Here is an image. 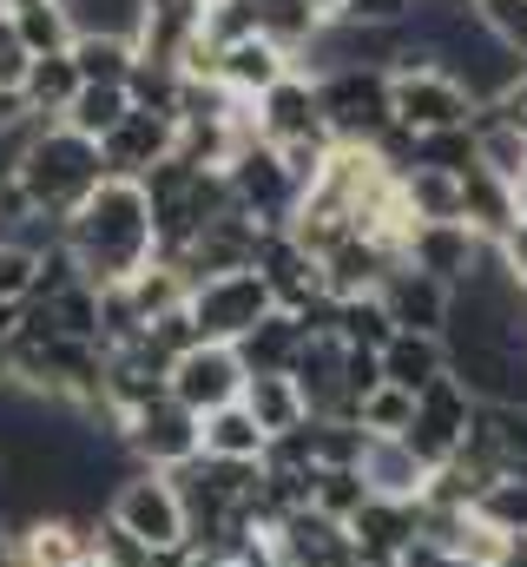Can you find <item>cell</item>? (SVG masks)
<instances>
[{"instance_id":"1","label":"cell","mask_w":527,"mask_h":567,"mask_svg":"<svg viewBox=\"0 0 527 567\" xmlns=\"http://www.w3.org/2000/svg\"><path fill=\"white\" fill-rule=\"evenodd\" d=\"M60 245H66L80 284H93V290L126 284L152 258V205H145L138 178H100V192L60 225Z\"/></svg>"},{"instance_id":"2","label":"cell","mask_w":527,"mask_h":567,"mask_svg":"<svg viewBox=\"0 0 527 567\" xmlns=\"http://www.w3.org/2000/svg\"><path fill=\"white\" fill-rule=\"evenodd\" d=\"M13 178H20L33 218L66 225V218L100 192L106 165H100V145L93 140H80V133H66V126H40V120H27V140H20V158H13Z\"/></svg>"},{"instance_id":"3","label":"cell","mask_w":527,"mask_h":567,"mask_svg":"<svg viewBox=\"0 0 527 567\" xmlns=\"http://www.w3.org/2000/svg\"><path fill=\"white\" fill-rule=\"evenodd\" d=\"M106 528L126 535L132 548H145V555L185 548V508H178L172 475H152V468L120 475V488H113V502H106Z\"/></svg>"},{"instance_id":"4","label":"cell","mask_w":527,"mask_h":567,"mask_svg":"<svg viewBox=\"0 0 527 567\" xmlns=\"http://www.w3.org/2000/svg\"><path fill=\"white\" fill-rule=\"evenodd\" d=\"M317 113L337 145H376L390 133V73L383 66H337L317 73Z\"/></svg>"},{"instance_id":"5","label":"cell","mask_w":527,"mask_h":567,"mask_svg":"<svg viewBox=\"0 0 527 567\" xmlns=\"http://www.w3.org/2000/svg\"><path fill=\"white\" fill-rule=\"evenodd\" d=\"M482 106L468 100V86L448 66H402L390 73V126H402L409 140L428 133H462Z\"/></svg>"},{"instance_id":"6","label":"cell","mask_w":527,"mask_h":567,"mask_svg":"<svg viewBox=\"0 0 527 567\" xmlns=\"http://www.w3.org/2000/svg\"><path fill=\"white\" fill-rule=\"evenodd\" d=\"M270 310L277 303H270L258 271H225V278H205L185 290V317H192L198 343H238L245 330H258Z\"/></svg>"},{"instance_id":"7","label":"cell","mask_w":527,"mask_h":567,"mask_svg":"<svg viewBox=\"0 0 527 567\" xmlns=\"http://www.w3.org/2000/svg\"><path fill=\"white\" fill-rule=\"evenodd\" d=\"M468 429H475V396L455 383V377H442V383H428L422 396H415V416L409 429L395 435L422 468H442L462 442H468Z\"/></svg>"},{"instance_id":"8","label":"cell","mask_w":527,"mask_h":567,"mask_svg":"<svg viewBox=\"0 0 527 567\" xmlns=\"http://www.w3.org/2000/svg\"><path fill=\"white\" fill-rule=\"evenodd\" d=\"M165 396H172L178 410H192V416H211V410L238 403V396H245V363H238V350H231V343H192L185 357H172Z\"/></svg>"},{"instance_id":"9","label":"cell","mask_w":527,"mask_h":567,"mask_svg":"<svg viewBox=\"0 0 527 567\" xmlns=\"http://www.w3.org/2000/svg\"><path fill=\"white\" fill-rule=\"evenodd\" d=\"M120 442L132 449V462H138V468L172 475V468H185V462L198 455V416H192V410H178L172 396H152L145 410H132L126 423H120Z\"/></svg>"},{"instance_id":"10","label":"cell","mask_w":527,"mask_h":567,"mask_svg":"<svg viewBox=\"0 0 527 567\" xmlns=\"http://www.w3.org/2000/svg\"><path fill=\"white\" fill-rule=\"evenodd\" d=\"M488 238H475L462 218H448V225H409V238H402V265L409 271H422V278L435 284H468L482 265H488Z\"/></svg>"},{"instance_id":"11","label":"cell","mask_w":527,"mask_h":567,"mask_svg":"<svg viewBox=\"0 0 527 567\" xmlns=\"http://www.w3.org/2000/svg\"><path fill=\"white\" fill-rule=\"evenodd\" d=\"M264 555H270V567H356L350 535H343L337 522L310 515V508L283 515V522L264 535Z\"/></svg>"},{"instance_id":"12","label":"cell","mask_w":527,"mask_h":567,"mask_svg":"<svg viewBox=\"0 0 527 567\" xmlns=\"http://www.w3.org/2000/svg\"><path fill=\"white\" fill-rule=\"evenodd\" d=\"M343 535H350L356 561L395 567V555H402L409 542H422V502H390V495H370V502L343 522Z\"/></svg>"},{"instance_id":"13","label":"cell","mask_w":527,"mask_h":567,"mask_svg":"<svg viewBox=\"0 0 527 567\" xmlns=\"http://www.w3.org/2000/svg\"><path fill=\"white\" fill-rule=\"evenodd\" d=\"M251 126L264 145H290V140H317L323 133V113H317V73H283L270 93L251 100Z\"/></svg>"},{"instance_id":"14","label":"cell","mask_w":527,"mask_h":567,"mask_svg":"<svg viewBox=\"0 0 527 567\" xmlns=\"http://www.w3.org/2000/svg\"><path fill=\"white\" fill-rule=\"evenodd\" d=\"M172 152H178V120L132 106L126 120L100 140V165H106V178H145V172H152L158 158H172Z\"/></svg>"},{"instance_id":"15","label":"cell","mask_w":527,"mask_h":567,"mask_svg":"<svg viewBox=\"0 0 527 567\" xmlns=\"http://www.w3.org/2000/svg\"><path fill=\"white\" fill-rule=\"evenodd\" d=\"M395 265H402L395 251H383V245H376V238H363V231H350L343 245H330V251L317 258V278H323V297L350 303V297H376Z\"/></svg>"},{"instance_id":"16","label":"cell","mask_w":527,"mask_h":567,"mask_svg":"<svg viewBox=\"0 0 527 567\" xmlns=\"http://www.w3.org/2000/svg\"><path fill=\"white\" fill-rule=\"evenodd\" d=\"M383 310H390L395 330H422V337H442V323H448V284L422 278V271H409V265H395L390 278H383Z\"/></svg>"},{"instance_id":"17","label":"cell","mask_w":527,"mask_h":567,"mask_svg":"<svg viewBox=\"0 0 527 567\" xmlns=\"http://www.w3.org/2000/svg\"><path fill=\"white\" fill-rule=\"evenodd\" d=\"M376 370H383V383H390V390H402V396H422L428 383H442V377H448V350H442V337L395 330L390 343L376 350Z\"/></svg>"},{"instance_id":"18","label":"cell","mask_w":527,"mask_h":567,"mask_svg":"<svg viewBox=\"0 0 527 567\" xmlns=\"http://www.w3.org/2000/svg\"><path fill=\"white\" fill-rule=\"evenodd\" d=\"M468 442H475L502 475L527 482V410L521 403H475V429H468Z\"/></svg>"},{"instance_id":"19","label":"cell","mask_w":527,"mask_h":567,"mask_svg":"<svg viewBox=\"0 0 527 567\" xmlns=\"http://www.w3.org/2000/svg\"><path fill=\"white\" fill-rule=\"evenodd\" d=\"M297 60L290 53H277L270 40H238V47H218V86L231 93V100H258V93H270L283 73H290Z\"/></svg>"},{"instance_id":"20","label":"cell","mask_w":527,"mask_h":567,"mask_svg":"<svg viewBox=\"0 0 527 567\" xmlns=\"http://www.w3.org/2000/svg\"><path fill=\"white\" fill-rule=\"evenodd\" d=\"M356 475H363L370 495H390V502H422V482H428V468H422L395 435H370V442H363Z\"/></svg>"},{"instance_id":"21","label":"cell","mask_w":527,"mask_h":567,"mask_svg":"<svg viewBox=\"0 0 527 567\" xmlns=\"http://www.w3.org/2000/svg\"><path fill=\"white\" fill-rule=\"evenodd\" d=\"M73 93H80V73H73V60L66 53H40L33 66H27V80H20V113L27 120H40V126H60V113L73 106Z\"/></svg>"},{"instance_id":"22","label":"cell","mask_w":527,"mask_h":567,"mask_svg":"<svg viewBox=\"0 0 527 567\" xmlns=\"http://www.w3.org/2000/svg\"><path fill=\"white\" fill-rule=\"evenodd\" d=\"M231 350H238L245 377H290V363H297V350H303V330H297L290 310H270L258 330H245Z\"/></svg>"},{"instance_id":"23","label":"cell","mask_w":527,"mask_h":567,"mask_svg":"<svg viewBox=\"0 0 527 567\" xmlns=\"http://www.w3.org/2000/svg\"><path fill=\"white\" fill-rule=\"evenodd\" d=\"M462 225H468L475 238L495 245V238L515 225V185H502L495 172L468 165V172H462Z\"/></svg>"},{"instance_id":"24","label":"cell","mask_w":527,"mask_h":567,"mask_svg":"<svg viewBox=\"0 0 527 567\" xmlns=\"http://www.w3.org/2000/svg\"><path fill=\"white\" fill-rule=\"evenodd\" d=\"M264 442L270 435L245 416V403H225V410L198 416V455H211V462H264Z\"/></svg>"},{"instance_id":"25","label":"cell","mask_w":527,"mask_h":567,"mask_svg":"<svg viewBox=\"0 0 527 567\" xmlns=\"http://www.w3.org/2000/svg\"><path fill=\"white\" fill-rule=\"evenodd\" d=\"M468 133H475V165H482V172H495L502 185L521 178V165H527V133L521 126H508L495 106H482V113L468 120Z\"/></svg>"},{"instance_id":"26","label":"cell","mask_w":527,"mask_h":567,"mask_svg":"<svg viewBox=\"0 0 527 567\" xmlns=\"http://www.w3.org/2000/svg\"><path fill=\"white\" fill-rule=\"evenodd\" d=\"M245 416L264 429V435H290V429L310 423V410H303V396H297V383L290 377H245Z\"/></svg>"},{"instance_id":"27","label":"cell","mask_w":527,"mask_h":567,"mask_svg":"<svg viewBox=\"0 0 527 567\" xmlns=\"http://www.w3.org/2000/svg\"><path fill=\"white\" fill-rule=\"evenodd\" d=\"M66 60H73V73H80V86H126L138 47L120 40V33H73Z\"/></svg>"},{"instance_id":"28","label":"cell","mask_w":527,"mask_h":567,"mask_svg":"<svg viewBox=\"0 0 527 567\" xmlns=\"http://www.w3.org/2000/svg\"><path fill=\"white\" fill-rule=\"evenodd\" d=\"M402 205H409L415 225H448V218H462V178L435 172V165H409L402 172Z\"/></svg>"},{"instance_id":"29","label":"cell","mask_w":527,"mask_h":567,"mask_svg":"<svg viewBox=\"0 0 527 567\" xmlns=\"http://www.w3.org/2000/svg\"><path fill=\"white\" fill-rule=\"evenodd\" d=\"M323 27H330V20H323L310 0H258V40H270V47L290 53V60H303Z\"/></svg>"},{"instance_id":"30","label":"cell","mask_w":527,"mask_h":567,"mask_svg":"<svg viewBox=\"0 0 527 567\" xmlns=\"http://www.w3.org/2000/svg\"><path fill=\"white\" fill-rule=\"evenodd\" d=\"M7 20H13V33H20V47L40 60V53H66L73 47V13H66V0H20V7H7Z\"/></svg>"},{"instance_id":"31","label":"cell","mask_w":527,"mask_h":567,"mask_svg":"<svg viewBox=\"0 0 527 567\" xmlns=\"http://www.w3.org/2000/svg\"><path fill=\"white\" fill-rule=\"evenodd\" d=\"M120 290H126L132 317H138V323H152V317H165V310H178L192 284L178 278V265H165V258H145V265H138V271H132V278L120 284Z\"/></svg>"},{"instance_id":"32","label":"cell","mask_w":527,"mask_h":567,"mask_svg":"<svg viewBox=\"0 0 527 567\" xmlns=\"http://www.w3.org/2000/svg\"><path fill=\"white\" fill-rule=\"evenodd\" d=\"M126 113H132L126 86H80V93H73V106L60 113V126L100 145L106 133H113V126H120V120H126Z\"/></svg>"},{"instance_id":"33","label":"cell","mask_w":527,"mask_h":567,"mask_svg":"<svg viewBox=\"0 0 527 567\" xmlns=\"http://www.w3.org/2000/svg\"><path fill=\"white\" fill-rule=\"evenodd\" d=\"M370 502V488H363V475L356 468H310V495H303V508L310 515H323V522H350L356 508Z\"/></svg>"},{"instance_id":"34","label":"cell","mask_w":527,"mask_h":567,"mask_svg":"<svg viewBox=\"0 0 527 567\" xmlns=\"http://www.w3.org/2000/svg\"><path fill=\"white\" fill-rule=\"evenodd\" d=\"M395 337L390 310H383V297H350V303H337V343L343 350H383Z\"/></svg>"},{"instance_id":"35","label":"cell","mask_w":527,"mask_h":567,"mask_svg":"<svg viewBox=\"0 0 527 567\" xmlns=\"http://www.w3.org/2000/svg\"><path fill=\"white\" fill-rule=\"evenodd\" d=\"M198 33H205L211 47L258 40V0H211V7H198Z\"/></svg>"},{"instance_id":"36","label":"cell","mask_w":527,"mask_h":567,"mask_svg":"<svg viewBox=\"0 0 527 567\" xmlns=\"http://www.w3.org/2000/svg\"><path fill=\"white\" fill-rule=\"evenodd\" d=\"M468 515H482L488 528H502V535H527V482H515V475H502Z\"/></svg>"},{"instance_id":"37","label":"cell","mask_w":527,"mask_h":567,"mask_svg":"<svg viewBox=\"0 0 527 567\" xmlns=\"http://www.w3.org/2000/svg\"><path fill=\"white\" fill-rule=\"evenodd\" d=\"M409 416H415V396H402L390 383H376V390L356 403V429H363V435H402Z\"/></svg>"},{"instance_id":"38","label":"cell","mask_w":527,"mask_h":567,"mask_svg":"<svg viewBox=\"0 0 527 567\" xmlns=\"http://www.w3.org/2000/svg\"><path fill=\"white\" fill-rule=\"evenodd\" d=\"M475 20L527 66V0H475Z\"/></svg>"},{"instance_id":"39","label":"cell","mask_w":527,"mask_h":567,"mask_svg":"<svg viewBox=\"0 0 527 567\" xmlns=\"http://www.w3.org/2000/svg\"><path fill=\"white\" fill-rule=\"evenodd\" d=\"M33 271H40V251L20 245V238H0V303H27L33 297Z\"/></svg>"},{"instance_id":"40","label":"cell","mask_w":527,"mask_h":567,"mask_svg":"<svg viewBox=\"0 0 527 567\" xmlns=\"http://www.w3.org/2000/svg\"><path fill=\"white\" fill-rule=\"evenodd\" d=\"M415 0H343V20L350 27H409Z\"/></svg>"},{"instance_id":"41","label":"cell","mask_w":527,"mask_h":567,"mask_svg":"<svg viewBox=\"0 0 527 567\" xmlns=\"http://www.w3.org/2000/svg\"><path fill=\"white\" fill-rule=\"evenodd\" d=\"M495 265H502V278L515 284V290H527V218H515V225L495 238Z\"/></svg>"},{"instance_id":"42","label":"cell","mask_w":527,"mask_h":567,"mask_svg":"<svg viewBox=\"0 0 527 567\" xmlns=\"http://www.w3.org/2000/svg\"><path fill=\"white\" fill-rule=\"evenodd\" d=\"M27 66H33V53L20 47V33H13V20L0 13V93H20V80H27Z\"/></svg>"},{"instance_id":"43","label":"cell","mask_w":527,"mask_h":567,"mask_svg":"<svg viewBox=\"0 0 527 567\" xmlns=\"http://www.w3.org/2000/svg\"><path fill=\"white\" fill-rule=\"evenodd\" d=\"M395 567H475V561H468V555H455V548H442V542H428V535H422V542H409V548H402V555H395Z\"/></svg>"},{"instance_id":"44","label":"cell","mask_w":527,"mask_h":567,"mask_svg":"<svg viewBox=\"0 0 527 567\" xmlns=\"http://www.w3.org/2000/svg\"><path fill=\"white\" fill-rule=\"evenodd\" d=\"M482 567H527V535H495V548H488Z\"/></svg>"},{"instance_id":"45","label":"cell","mask_w":527,"mask_h":567,"mask_svg":"<svg viewBox=\"0 0 527 567\" xmlns=\"http://www.w3.org/2000/svg\"><path fill=\"white\" fill-rule=\"evenodd\" d=\"M20 120H27V113H20V100H13V93H0V133H7V126H20Z\"/></svg>"},{"instance_id":"46","label":"cell","mask_w":527,"mask_h":567,"mask_svg":"<svg viewBox=\"0 0 527 567\" xmlns=\"http://www.w3.org/2000/svg\"><path fill=\"white\" fill-rule=\"evenodd\" d=\"M515 218H527V165H521V178H515Z\"/></svg>"},{"instance_id":"47","label":"cell","mask_w":527,"mask_h":567,"mask_svg":"<svg viewBox=\"0 0 527 567\" xmlns=\"http://www.w3.org/2000/svg\"><path fill=\"white\" fill-rule=\"evenodd\" d=\"M310 7H317L323 20H343V0H310Z\"/></svg>"},{"instance_id":"48","label":"cell","mask_w":527,"mask_h":567,"mask_svg":"<svg viewBox=\"0 0 527 567\" xmlns=\"http://www.w3.org/2000/svg\"><path fill=\"white\" fill-rule=\"evenodd\" d=\"M66 567H106V561H100V548H93V555H80V561H66Z\"/></svg>"},{"instance_id":"49","label":"cell","mask_w":527,"mask_h":567,"mask_svg":"<svg viewBox=\"0 0 527 567\" xmlns=\"http://www.w3.org/2000/svg\"><path fill=\"white\" fill-rule=\"evenodd\" d=\"M7 7H20V0H0V13H7Z\"/></svg>"},{"instance_id":"50","label":"cell","mask_w":527,"mask_h":567,"mask_svg":"<svg viewBox=\"0 0 527 567\" xmlns=\"http://www.w3.org/2000/svg\"><path fill=\"white\" fill-rule=\"evenodd\" d=\"M198 7H211V0H198Z\"/></svg>"}]
</instances>
